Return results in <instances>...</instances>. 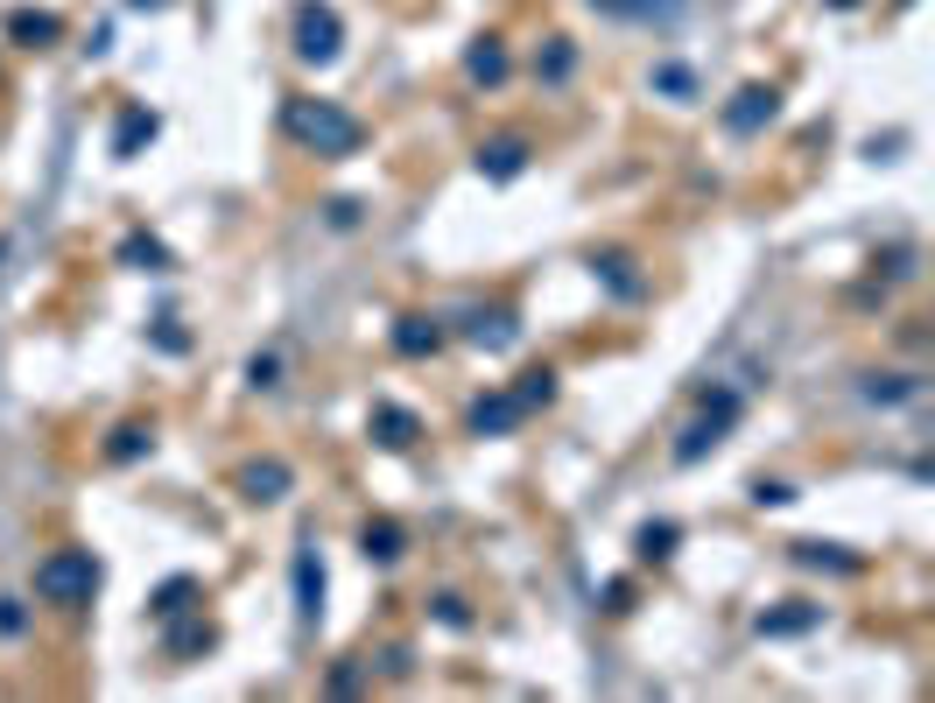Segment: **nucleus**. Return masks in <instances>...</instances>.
I'll list each match as a JSON object with an SVG mask.
<instances>
[{
    "instance_id": "f257e3e1",
    "label": "nucleus",
    "mask_w": 935,
    "mask_h": 703,
    "mask_svg": "<svg viewBox=\"0 0 935 703\" xmlns=\"http://www.w3.org/2000/svg\"><path fill=\"white\" fill-rule=\"evenodd\" d=\"M281 127L310 148V156H359V141H366V127L352 120L346 106H331V99H289L281 106Z\"/></svg>"
},
{
    "instance_id": "f03ea898",
    "label": "nucleus",
    "mask_w": 935,
    "mask_h": 703,
    "mask_svg": "<svg viewBox=\"0 0 935 703\" xmlns=\"http://www.w3.org/2000/svg\"><path fill=\"white\" fill-rule=\"evenodd\" d=\"M99 592V556L92 548H50L35 563V598L43 605H92Z\"/></svg>"
},
{
    "instance_id": "7ed1b4c3",
    "label": "nucleus",
    "mask_w": 935,
    "mask_h": 703,
    "mask_svg": "<svg viewBox=\"0 0 935 703\" xmlns=\"http://www.w3.org/2000/svg\"><path fill=\"white\" fill-rule=\"evenodd\" d=\"M732 423H739V394H732V387H718L711 402H703V415H697V423L676 436V465H697L703 450H718V444H724V429H732Z\"/></svg>"
},
{
    "instance_id": "20e7f679",
    "label": "nucleus",
    "mask_w": 935,
    "mask_h": 703,
    "mask_svg": "<svg viewBox=\"0 0 935 703\" xmlns=\"http://www.w3.org/2000/svg\"><path fill=\"white\" fill-rule=\"evenodd\" d=\"M338 43H346V29H338V8H323V0H302V8H296V56H302V64H331Z\"/></svg>"
},
{
    "instance_id": "39448f33",
    "label": "nucleus",
    "mask_w": 935,
    "mask_h": 703,
    "mask_svg": "<svg viewBox=\"0 0 935 703\" xmlns=\"http://www.w3.org/2000/svg\"><path fill=\"white\" fill-rule=\"evenodd\" d=\"M774 113H780V92L774 85H746L732 106H724V127H732V135H759Z\"/></svg>"
},
{
    "instance_id": "423d86ee",
    "label": "nucleus",
    "mask_w": 935,
    "mask_h": 703,
    "mask_svg": "<svg viewBox=\"0 0 935 703\" xmlns=\"http://www.w3.org/2000/svg\"><path fill=\"white\" fill-rule=\"evenodd\" d=\"M289 486H296V471L281 465V458H254V465L240 471V492H246V500H254V507L281 500V492H289Z\"/></svg>"
},
{
    "instance_id": "0eeeda50",
    "label": "nucleus",
    "mask_w": 935,
    "mask_h": 703,
    "mask_svg": "<svg viewBox=\"0 0 935 703\" xmlns=\"http://www.w3.org/2000/svg\"><path fill=\"white\" fill-rule=\"evenodd\" d=\"M465 338H471V345H486V352H507L513 338H521V324H513V310L492 302V310H471L465 317Z\"/></svg>"
},
{
    "instance_id": "6e6552de",
    "label": "nucleus",
    "mask_w": 935,
    "mask_h": 703,
    "mask_svg": "<svg viewBox=\"0 0 935 703\" xmlns=\"http://www.w3.org/2000/svg\"><path fill=\"white\" fill-rule=\"evenodd\" d=\"M521 415L528 408L513 402V394H479V402H471V436H507Z\"/></svg>"
},
{
    "instance_id": "1a4fd4ad",
    "label": "nucleus",
    "mask_w": 935,
    "mask_h": 703,
    "mask_svg": "<svg viewBox=\"0 0 935 703\" xmlns=\"http://www.w3.org/2000/svg\"><path fill=\"white\" fill-rule=\"evenodd\" d=\"M394 352H401V359L444 352V324H436V317H401V324H394Z\"/></svg>"
},
{
    "instance_id": "9d476101",
    "label": "nucleus",
    "mask_w": 935,
    "mask_h": 703,
    "mask_svg": "<svg viewBox=\"0 0 935 703\" xmlns=\"http://www.w3.org/2000/svg\"><path fill=\"white\" fill-rule=\"evenodd\" d=\"M373 436H380L387 450H408L415 436H423V415H415V408H394V402H380V408H373Z\"/></svg>"
},
{
    "instance_id": "9b49d317",
    "label": "nucleus",
    "mask_w": 935,
    "mask_h": 703,
    "mask_svg": "<svg viewBox=\"0 0 935 703\" xmlns=\"http://www.w3.org/2000/svg\"><path fill=\"white\" fill-rule=\"evenodd\" d=\"M521 162H528V141H521V135H500V141L479 148V169H486V177H500V183L521 177Z\"/></svg>"
},
{
    "instance_id": "f8f14e48",
    "label": "nucleus",
    "mask_w": 935,
    "mask_h": 703,
    "mask_svg": "<svg viewBox=\"0 0 935 703\" xmlns=\"http://www.w3.org/2000/svg\"><path fill=\"white\" fill-rule=\"evenodd\" d=\"M296 613H302V619L323 613V569H317V548H302V556H296Z\"/></svg>"
},
{
    "instance_id": "ddd939ff",
    "label": "nucleus",
    "mask_w": 935,
    "mask_h": 703,
    "mask_svg": "<svg viewBox=\"0 0 935 703\" xmlns=\"http://www.w3.org/2000/svg\"><path fill=\"white\" fill-rule=\"evenodd\" d=\"M598 14H619V22H668L682 0H591Z\"/></svg>"
},
{
    "instance_id": "4468645a",
    "label": "nucleus",
    "mask_w": 935,
    "mask_h": 703,
    "mask_svg": "<svg viewBox=\"0 0 935 703\" xmlns=\"http://www.w3.org/2000/svg\"><path fill=\"white\" fill-rule=\"evenodd\" d=\"M513 402H521L528 415H534V408H549V402H556V366H528V373H521V387H513Z\"/></svg>"
},
{
    "instance_id": "2eb2a0df",
    "label": "nucleus",
    "mask_w": 935,
    "mask_h": 703,
    "mask_svg": "<svg viewBox=\"0 0 935 703\" xmlns=\"http://www.w3.org/2000/svg\"><path fill=\"white\" fill-rule=\"evenodd\" d=\"M401 542H408V535H401L394 521H366V535H359V548H366V563H394V556H401Z\"/></svg>"
},
{
    "instance_id": "dca6fc26",
    "label": "nucleus",
    "mask_w": 935,
    "mask_h": 703,
    "mask_svg": "<svg viewBox=\"0 0 935 703\" xmlns=\"http://www.w3.org/2000/svg\"><path fill=\"white\" fill-rule=\"evenodd\" d=\"M141 450H156V429H148V423H120V429H113V444H106V458L134 465Z\"/></svg>"
},
{
    "instance_id": "f3484780",
    "label": "nucleus",
    "mask_w": 935,
    "mask_h": 703,
    "mask_svg": "<svg viewBox=\"0 0 935 703\" xmlns=\"http://www.w3.org/2000/svg\"><path fill=\"white\" fill-rule=\"evenodd\" d=\"M465 71H471V78H479V85H500V78H507V50H500V43H492V35H486V43L465 56Z\"/></svg>"
},
{
    "instance_id": "a211bd4d",
    "label": "nucleus",
    "mask_w": 935,
    "mask_h": 703,
    "mask_svg": "<svg viewBox=\"0 0 935 703\" xmlns=\"http://www.w3.org/2000/svg\"><path fill=\"white\" fill-rule=\"evenodd\" d=\"M816 619H824L816 605H788V613H759V633H809Z\"/></svg>"
},
{
    "instance_id": "6ab92c4d",
    "label": "nucleus",
    "mask_w": 935,
    "mask_h": 703,
    "mask_svg": "<svg viewBox=\"0 0 935 703\" xmlns=\"http://www.w3.org/2000/svg\"><path fill=\"white\" fill-rule=\"evenodd\" d=\"M190 598H198V584H190V577L162 584V592H156V619H183V613H190Z\"/></svg>"
},
{
    "instance_id": "aec40b11",
    "label": "nucleus",
    "mask_w": 935,
    "mask_h": 703,
    "mask_svg": "<svg viewBox=\"0 0 935 703\" xmlns=\"http://www.w3.org/2000/svg\"><path fill=\"white\" fill-rule=\"evenodd\" d=\"M120 260H127V268H148V275H162V268H169V254H162L156 239H141V233H134V239L120 246Z\"/></svg>"
},
{
    "instance_id": "412c9836",
    "label": "nucleus",
    "mask_w": 935,
    "mask_h": 703,
    "mask_svg": "<svg viewBox=\"0 0 935 703\" xmlns=\"http://www.w3.org/2000/svg\"><path fill=\"white\" fill-rule=\"evenodd\" d=\"M8 29H14V35H22V43H29V50H43V43H50V35H56V29H64V22H56V14H14V22H8Z\"/></svg>"
},
{
    "instance_id": "4be33fe9",
    "label": "nucleus",
    "mask_w": 935,
    "mask_h": 703,
    "mask_svg": "<svg viewBox=\"0 0 935 703\" xmlns=\"http://www.w3.org/2000/svg\"><path fill=\"white\" fill-rule=\"evenodd\" d=\"M148 135H156V113H127V120H120V141H113V156H134V148H141Z\"/></svg>"
},
{
    "instance_id": "5701e85b",
    "label": "nucleus",
    "mask_w": 935,
    "mask_h": 703,
    "mask_svg": "<svg viewBox=\"0 0 935 703\" xmlns=\"http://www.w3.org/2000/svg\"><path fill=\"white\" fill-rule=\"evenodd\" d=\"M570 64H577V50H570V43H563V35H556V43H549L542 56H534V71H542V78H549V85H556V78H570Z\"/></svg>"
},
{
    "instance_id": "b1692460",
    "label": "nucleus",
    "mask_w": 935,
    "mask_h": 703,
    "mask_svg": "<svg viewBox=\"0 0 935 703\" xmlns=\"http://www.w3.org/2000/svg\"><path fill=\"white\" fill-rule=\"evenodd\" d=\"M591 268H598L605 281H613V289H619V296H640V281H634V275H626V268H634V260H626V254H598V260H591Z\"/></svg>"
},
{
    "instance_id": "393cba45",
    "label": "nucleus",
    "mask_w": 935,
    "mask_h": 703,
    "mask_svg": "<svg viewBox=\"0 0 935 703\" xmlns=\"http://www.w3.org/2000/svg\"><path fill=\"white\" fill-rule=\"evenodd\" d=\"M640 556H647V563H668V556H676V528H668V521L640 528Z\"/></svg>"
},
{
    "instance_id": "a878e982",
    "label": "nucleus",
    "mask_w": 935,
    "mask_h": 703,
    "mask_svg": "<svg viewBox=\"0 0 935 703\" xmlns=\"http://www.w3.org/2000/svg\"><path fill=\"white\" fill-rule=\"evenodd\" d=\"M865 394H872V402H907L914 380L907 373H880V380H865Z\"/></svg>"
},
{
    "instance_id": "bb28decb",
    "label": "nucleus",
    "mask_w": 935,
    "mask_h": 703,
    "mask_svg": "<svg viewBox=\"0 0 935 703\" xmlns=\"http://www.w3.org/2000/svg\"><path fill=\"white\" fill-rule=\"evenodd\" d=\"M795 563H830V569H858V556H830L824 542H795Z\"/></svg>"
},
{
    "instance_id": "cd10ccee",
    "label": "nucleus",
    "mask_w": 935,
    "mask_h": 703,
    "mask_svg": "<svg viewBox=\"0 0 935 703\" xmlns=\"http://www.w3.org/2000/svg\"><path fill=\"white\" fill-rule=\"evenodd\" d=\"M212 648V626H183V633H169V654H198Z\"/></svg>"
},
{
    "instance_id": "c85d7f7f",
    "label": "nucleus",
    "mask_w": 935,
    "mask_h": 703,
    "mask_svg": "<svg viewBox=\"0 0 935 703\" xmlns=\"http://www.w3.org/2000/svg\"><path fill=\"white\" fill-rule=\"evenodd\" d=\"M275 373H281V359H275V352H261L254 366H246V380H254V387H275Z\"/></svg>"
},
{
    "instance_id": "c756f323",
    "label": "nucleus",
    "mask_w": 935,
    "mask_h": 703,
    "mask_svg": "<svg viewBox=\"0 0 935 703\" xmlns=\"http://www.w3.org/2000/svg\"><path fill=\"white\" fill-rule=\"evenodd\" d=\"M753 500H759V507H788L795 492H788V486H774V479H759V486H753Z\"/></svg>"
},
{
    "instance_id": "7c9ffc66",
    "label": "nucleus",
    "mask_w": 935,
    "mask_h": 703,
    "mask_svg": "<svg viewBox=\"0 0 935 703\" xmlns=\"http://www.w3.org/2000/svg\"><path fill=\"white\" fill-rule=\"evenodd\" d=\"M0 633H22V605L14 598H0Z\"/></svg>"
},
{
    "instance_id": "2f4dec72",
    "label": "nucleus",
    "mask_w": 935,
    "mask_h": 703,
    "mask_svg": "<svg viewBox=\"0 0 935 703\" xmlns=\"http://www.w3.org/2000/svg\"><path fill=\"white\" fill-rule=\"evenodd\" d=\"M134 8H162V0H134Z\"/></svg>"
},
{
    "instance_id": "473e14b6",
    "label": "nucleus",
    "mask_w": 935,
    "mask_h": 703,
    "mask_svg": "<svg viewBox=\"0 0 935 703\" xmlns=\"http://www.w3.org/2000/svg\"><path fill=\"white\" fill-rule=\"evenodd\" d=\"M830 8H858V0H830Z\"/></svg>"
}]
</instances>
